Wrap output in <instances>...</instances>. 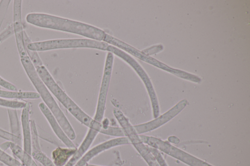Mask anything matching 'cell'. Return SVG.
I'll return each instance as SVG.
<instances>
[{"label": "cell", "mask_w": 250, "mask_h": 166, "mask_svg": "<svg viewBox=\"0 0 250 166\" xmlns=\"http://www.w3.org/2000/svg\"><path fill=\"white\" fill-rule=\"evenodd\" d=\"M26 22L35 26L78 35L103 41L106 33L102 29L77 20L43 13L28 14Z\"/></svg>", "instance_id": "obj_1"}, {"label": "cell", "mask_w": 250, "mask_h": 166, "mask_svg": "<svg viewBox=\"0 0 250 166\" xmlns=\"http://www.w3.org/2000/svg\"><path fill=\"white\" fill-rule=\"evenodd\" d=\"M22 67L30 82L46 106L72 141L76 138L75 132L69 120L61 109L52 94L40 78L36 70L28 56L20 58Z\"/></svg>", "instance_id": "obj_2"}, {"label": "cell", "mask_w": 250, "mask_h": 166, "mask_svg": "<svg viewBox=\"0 0 250 166\" xmlns=\"http://www.w3.org/2000/svg\"><path fill=\"white\" fill-rule=\"evenodd\" d=\"M40 78L56 98L80 123L89 128L93 119L85 113L63 91L53 78L47 68L42 65L36 68Z\"/></svg>", "instance_id": "obj_3"}, {"label": "cell", "mask_w": 250, "mask_h": 166, "mask_svg": "<svg viewBox=\"0 0 250 166\" xmlns=\"http://www.w3.org/2000/svg\"><path fill=\"white\" fill-rule=\"evenodd\" d=\"M24 40L27 49L37 52L72 48H90L106 51L109 45L104 41L86 38L53 39L32 42L25 31L24 32Z\"/></svg>", "instance_id": "obj_4"}, {"label": "cell", "mask_w": 250, "mask_h": 166, "mask_svg": "<svg viewBox=\"0 0 250 166\" xmlns=\"http://www.w3.org/2000/svg\"><path fill=\"white\" fill-rule=\"evenodd\" d=\"M146 145L156 148L189 166H213L157 137L139 134Z\"/></svg>", "instance_id": "obj_5"}, {"label": "cell", "mask_w": 250, "mask_h": 166, "mask_svg": "<svg viewBox=\"0 0 250 166\" xmlns=\"http://www.w3.org/2000/svg\"><path fill=\"white\" fill-rule=\"evenodd\" d=\"M106 51L112 53L122 59L128 64L136 73L143 82L147 91L151 103L154 118L159 116L160 109L156 93L150 79L140 64L132 56L112 45H108L106 48Z\"/></svg>", "instance_id": "obj_6"}, {"label": "cell", "mask_w": 250, "mask_h": 166, "mask_svg": "<svg viewBox=\"0 0 250 166\" xmlns=\"http://www.w3.org/2000/svg\"><path fill=\"white\" fill-rule=\"evenodd\" d=\"M113 63L114 55L109 52H107L105 57L95 112L94 117L92 118L93 121L96 122L101 123L104 119Z\"/></svg>", "instance_id": "obj_7"}, {"label": "cell", "mask_w": 250, "mask_h": 166, "mask_svg": "<svg viewBox=\"0 0 250 166\" xmlns=\"http://www.w3.org/2000/svg\"><path fill=\"white\" fill-rule=\"evenodd\" d=\"M118 123L123 129L125 137L128 139L130 144L134 147L148 166H159L156 159L149 150L148 146L141 141L134 126L130 123L128 118L123 117L119 119Z\"/></svg>", "instance_id": "obj_8"}, {"label": "cell", "mask_w": 250, "mask_h": 166, "mask_svg": "<svg viewBox=\"0 0 250 166\" xmlns=\"http://www.w3.org/2000/svg\"><path fill=\"white\" fill-rule=\"evenodd\" d=\"M188 103L186 99H183L160 116L147 122L134 125V128L138 134H143L157 129L177 115Z\"/></svg>", "instance_id": "obj_9"}, {"label": "cell", "mask_w": 250, "mask_h": 166, "mask_svg": "<svg viewBox=\"0 0 250 166\" xmlns=\"http://www.w3.org/2000/svg\"><path fill=\"white\" fill-rule=\"evenodd\" d=\"M129 144L130 142L126 137L110 139L89 149L74 166H85L92 159L103 152L116 147Z\"/></svg>", "instance_id": "obj_10"}, {"label": "cell", "mask_w": 250, "mask_h": 166, "mask_svg": "<svg viewBox=\"0 0 250 166\" xmlns=\"http://www.w3.org/2000/svg\"><path fill=\"white\" fill-rule=\"evenodd\" d=\"M22 0L13 1V22L12 23L16 46L20 58L27 56L24 40V30L21 18Z\"/></svg>", "instance_id": "obj_11"}, {"label": "cell", "mask_w": 250, "mask_h": 166, "mask_svg": "<svg viewBox=\"0 0 250 166\" xmlns=\"http://www.w3.org/2000/svg\"><path fill=\"white\" fill-rule=\"evenodd\" d=\"M38 106L40 111L58 138L67 147L77 148L72 141L64 132L57 119L46 106L42 102L39 103Z\"/></svg>", "instance_id": "obj_12"}, {"label": "cell", "mask_w": 250, "mask_h": 166, "mask_svg": "<svg viewBox=\"0 0 250 166\" xmlns=\"http://www.w3.org/2000/svg\"><path fill=\"white\" fill-rule=\"evenodd\" d=\"M31 105L27 102L22 109L21 122L22 131V148L28 154L32 155L31 119H30Z\"/></svg>", "instance_id": "obj_13"}, {"label": "cell", "mask_w": 250, "mask_h": 166, "mask_svg": "<svg viewBox=\"0 0 250 166\" xmlns=\"http://www.w3.org/2000/svg\"><path fill=\"white\" fill-rule=\"evenodd\" d=\"M77 148L58 147L51 153V160L56 166H64L76 152Z\"/></svg>", "instance_id": "obj_14"}, {"label": "cell", "mask_w": 250, "mask_h": 166, "mask_svg": "<svg viewBox=\"0 0 250 166\" xmlns=\"http://www.w3.org/2000/svg\"><path fill=\"white\" fill-rule=\"evenodd\" d=\"M0 97L8 99H38L40 96L38 92L32 91H18L0 89Z\"/></svg>", "instance_id": "obj_15"}, {"label": "cell", "mask_w": 250, "mask_h": 166, "mask_svg": "<svg viewBox=\"0 0 250 166\" xmlns=\"http://www.w3.org/2000/svg\"><path fill=\"white\" fill-rule=\"evenodd\" d=\"M9 149L13 154L22 165L30 166L34 159L32 155L26 153L22 147L15 143H11Z\"/></svg>", "instance_id": "obj_16"}, {"label": "cell", "mask_w": 250, "mask_h": 166, "mask_svg": "<svg viewBox=\"0 0 250 166\" xmlns=\"http://www.w3.org/2000/svg\"><path fill=\"white\" fill-rule=\"evenodd\" d=\"M7 111L9 122L10 131L17 136L22 137L17 110L7 109Z\"/></svg>", "instance_id": "obj_17"}, {"label": "cell", "mask_w": 250, "mask_h": 166, "mask_svg": "<svg viewBox=\"0 0 250 166\" xmlns=\"http://www.w3.org/2000/svg\"><path fill=\"white\" fill-rule=\"evenodd\" d=\"M27 102L0 97V106L11 109H22Z\"/></svg>", "instance_id": "obj_18"}, {"label": "cell", "mask_w": 250, "mask_h": 166, "mask_svg": "<svg viewBox=\"0 0 250 166\" xmlns=\"http://www.w3.org/2000/svg\"><path fill=\"white\" fill-rule=\"evenodd\" d=\"M32 157L36 162L42 166H56L50 159L42 150L32 152Z\"/></svg>", "instance_id": "obj_19"}, {"label": "cell", "mask_w": 250, "mask_h": 166, "mask_svg": "<svg viewBox=\"0 0 250 166\" xmlns=\"http://www.w3.org/2000/svg\"><path fill=\"white\" fill-rule=\"evenodd\" d=\"M100 133L115 137H125L124 132L121 127H114L110 125L106 127L102 126Z\"/></svg>", "instance_id": "obj_20"}, {"label": "cell", "mask_w": 250, "mask_h": 166, "mask_svg": "<svg viewBox=\"0 0 250 166\" xmlns=\"http://www.w3.org/2000/svg\"><path fill=\"white\" fill-rule=\"evenodd\" d=\"M0 138L21 146L22 144V137L17 136L10 131L0 128Z\"/></svg>", "instance_id": "obj_21"}, {"label": "cell", "mask_w": 250, "mask_h": 166, "mask_svg": "<svg viewBox=\"0 0 250 166\" xmlns=\"http://www.w3.org/2000/svg\"><path fill=\"white\" fill-rule=\"evenodd\" d=\"M27 55L35 68L43 65V62L37 52L31 51L26 48Z\"/></svg>", "instance_id": "obj_22"}, {"label": "cell", "mask_w": 250, "mask_h": 166, "mask_svg": "<svg viewBox=\"0 0 250 166\" xmlns=\"http://www.w3.org/2000/svg\"><path fill=\"white\" fill-rule=\"evenodd\" d=\"M11 1L9 0H2L0 1V29L6 15Z\"/></svg>", "instance_id": "obj_23"}, {"label": "cell", "mask_w": 250, "mask_h": 166, "mask_svg": "<svg viewBox=\"0 0 250 166\" xmlns=\"http://www.w3.org/2000/svg\"><path fill=\"white\" fill-rule=\"evenodd\" d=\"M147 146L149 150L156 159L159 166H168V165L158 149L150 147L148 146Z\"/></svg>", "instance_id": "obj_24"}, {"label": "cell", "mask_w": 250, "mask_h": 166, "mask_svg": "<svg viewBox=\"0 0 250 166\" xmlns=\"http://www.w3.org/2000/svg\"><path fill=\"white\" fill-rule=\"evenodd\" d=\"M14 34L12 24L7 25V27L0 33V44Z\"/></svg>", "instance_id": "obj_25"}, {"label": "cell", "mask_w": 250, "mask_h": 166, "mask_svg": "<svg viewBox=\"0 0 250 166\" xmlns=\"http://www.w3.org/2000/svg\"><path fill=\"white\" fill-rule=\"evenodd\" d=\"M0 86L7 90L17 91V88L15 85L0 76Z\"/></svg>", "instance_id": "obj_26"}, {"label": "cell", "mask_w": 250, "mask_h": 166, "mask_svg": "<svg viewBox=\"0 0 250 166\" xmlns=\"http://www.w3.org/2000/svg\"><path fill=\"white\" fill-rule=\"evenodd\" d=\"M11 142L9 141L4 142L0 144V148L3 151H5L9 149Z\"/></svg>", "instance_id": "obj_27"}, {"label": "cell", "mask_w": 250, "mask_h": 166, "mask_svg": "<svg viewBox=\"0 0 250 166\" xmlns=\"http://www.w3.org/2000/svg\"><path fill=\"white\" fill-rule=\"evenodd\" d=\"M168 140L169 142L175 144H177L180 142V139L175 136H169L168 138Z\"/></svg>", "instance_id": "obj_28"}, {"label": "cell", "mask_w": 250, "mask_h": 166, "mask_svg": "<svg viewBox=\"0 0 250 166\" xmlns=\"http://www.w3.org/2000/svg\"><path fill=\"white\" fill-rule=\"evenodd\" d=\"M30 166H39V164L34 160L33 161Z\"/></svg>", "instance_id": "obj_29"}, {"label": "cell", "mask_w": 250, "mask_h": 166, "mask_svg": "<svg viewBox=\"0 0 250 166\" xmlns=\"http://www.w3.org/2000/svg\"><path fill=\"white\" fill-rule=\"evenodd\" d=\"M85 166H103L90 164L88 163V164H86Z\"/></svg>", "instance_id": "obj_30"}]
</instances>
